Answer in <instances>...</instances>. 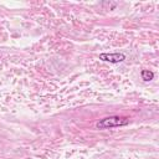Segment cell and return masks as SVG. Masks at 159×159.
Masks as SVG:
<instances>
[{"label": "cell", "mask_w": 159, "mask_h": 159, "mask_svg": "<svg viewBox=\"0 0 159 159\" xmlns=\"http://www.w3.org/2000/svg\"><path fill=\"white\" fill-rule=\"evenodd\" d=\"M128 123H129L128 118L119 117V116H109V117H106V118L101 119L99 122H97L96 127L98 129H107V128L123 127V125H127Z\"/></svg>", "instance_id": "cell-1"}, {"label": "cell", "mask_w": 159, "mask_h": 159, "mask_svg": "<svg viewBox=\"0 0 159 159\" xmlns=\"http://www.w3.org/2000/svg\"><path fill=\"white\" fill-rule=\"evenodd\" d=\"M140 76H142V80H144L147 82L148 81H152L154 78V73L152 71H149V70H143L142 73H140Z\"/></svg>", "instance_id": "cell-3"}, {"label": "cell", "mask_w": 159, "mask_h": 159, "mask_svg": "<svg viewBox=\"0 0 159 159\" xmlns=\"http://www.w3.org/2000/svg\"><path fill=\"white\" fill-rule=\"evenodd\" d=\"M99 60L104 62H111V63H119L125 60V55L122 52H104L99 55Z\"/></svg>", "instance_id": "cell-2"}]
</instances>
